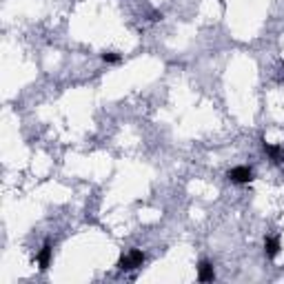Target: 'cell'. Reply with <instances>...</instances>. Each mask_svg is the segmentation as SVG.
Here are the masks:
<instances>
[{
	"label": "cell",
	"mask_w": 284,
	"mask_h": 284,
	"mask_svg": "<svg viewBox=\"0 0 284 284\" xmlns=\"http://www.w3.org/2000/svg\"><path fill=\"white\" fill-rule=\"evenodd\" d=\"M38 266H40V271H44L49 266V260H51V244H44V247L40 249V253H38Z\"/></svg>",
	"instance_id": "cell-6"
},
{
	"label": "cell",
	"mask_w": 284,
	"mask_h": 284,
	"mask_svg": "<svg viewBox=\"0 0 284 284\" xmlns=\"http://www.w3.org/2000/svg\"><path fill=\"white\" fill-rule=\"evenodd\" d=\"M215 277V271H213V264L211 262H200V266H198V280L200 282H211Z\"/></svg>",
	"instance_id": "cell-3"
},
{
	"label": "cell",
	"mask_w": 284,
	"mask_h": 284,
	"mask_svg": "<svg viewBox=\"0 0 284 284\" xmlns=\"http://www.w3.org/2000/svg\"><path fill=\"white\" fill-rule=\"evenodd\" d=\"M229 180L238 182V185H247V182L253 180V171L249 166H233L229 171Z\"/></svg>",
	"instance_id": "cell-2"
},
{
	"label": "cell",
	"mask_w": 284,
	"mask_h": 284,
	"mask_svg": "<svg viewBox=\"0 0 284 284\" xmlns=\"http://www.w3.org/2000/svg\"><path fill=\"white\" fill-rule=\"evenodd\" d=\"M264 253L269 258H275L280 253V238H264Z\"/></svg>",
	"instance_id": "cell-5"
},
{
	"label": "cell",
	"mask_w": 284,
	"mask_h": 284,
	"mask_svg": "<svg viewBox=\"0 0 284 284\" xmlns=\"http://www.w3.org/2000/svg\"><path fill=\"white\" fill-rule=\"evenodd\" d=\"M102 60H104V63H109V65H116V63H120V53L107 51V53H102Z\"/></svg>",
	"instance_id": "cell-7"
},
{
	"label": "cell",
	"mask_w": 284,
	"mask_h": 284,
	"mask_svg": "<svg viewBox=\"0 0 284 284\" xmlns=\"http://www.w3.org/2000/svg\"><path fill=\"white\" fill-rule=\"evenodd\" d=\"M144 262V253L140 251V249H131L127 255H122V258L118 260V269L120 271H133L138 269V266H142Z\"/></svg>",
	"instance_id": "cell-1"
},
{
	"label": "cell",
	"mask_w": 284,
	"mask_h": 284,
	"mask_svg": "<svg viewBox=\"0 0 284 284\" xmlns=\"http://www.w3.org/2000/svg\"><path fill=\"white\" fill-rule=\"evenodd\" d=\"M264 153L271 158V162H275V164L284 162V149L277 147V144H266L264 142Z\"/></svg>",
	"instance_id": "cell-4"
}]
</instances>
